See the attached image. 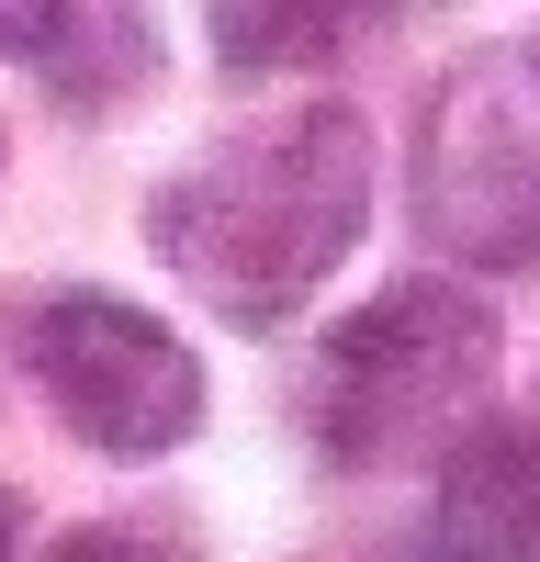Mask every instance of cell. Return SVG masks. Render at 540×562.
Returning a JSON list of instances; mask_svg holds the SVG:
<instances>
[{
  "label": "cell",
  "instance_id": "cell-1",
  "mask_svg": "<svg viewBox=\"0 0 540 562\" xmlns=\"http://www.w3.org/2000/svg\"><path fill=\"white\" fill-rule=\"evenodd\" d=\"M372 192H383L372 124L349 102H304L214 135L192 169H169L147 203V237L169 281H192V304H214L225 326H282L360 248Z\"/></svg>",
  "mask_w": 540,
  "mask_h": 562
},
{
  "label": "cell",
  "instance_id": "cell-2",
  "mask_svg": "<svg viewBox=\"0 0 540 562\" xmlns=\"http://www.w3.org/2000/svg\"><path fill=\"white\" fill-rule=\"evenodd\" d=\"M484 371H495V304H473L462 281H394L315 349V439L338 473H383L417 450L450 461L484 428L473 416Z\"/></svg>",
  "mask_w": 540,
  "mask_h": 562
},
{
  "label": "cell",
  "instance_id": "cell-3",
  "mask_svg": "<svg viewBox=\"0 0 540 562\" xmlns=\"http://www.w3.org/2000/svg\"><path fill=\"white\" fill-rule=\"evenodd\" d=\"M23 360L57 428L90 439L102 461H158L203 428V360L124 293H45V315L23 326Z\"/></svg>",
  "mask_w": 540,
  "mask_h": 562
},
{
  "label": "cell",
  "instance_id": "cell-4",
  "mask_svg": "<svg viewBox=\"0 0 540 562\" xmlns=\"http://www.w3.org/2000/svg\"><path fill=\"white\" fill-rule=\"evenodd\" d=\"M417 225L473 270L540 259V68H473L439 90L417 135Z\"/></svg>",
  "mask_w": 540,
  "mask_h": 562
},
{
  "label": "cell",
  "instance_id": "cell-5",
  "mask_svg": "<svg viewBox=\"0 0 540 562\" xmlns=\"http://www.w3.org/2000/svg\"><path fill=\"white\" fill-rule=\"evenodd\" d=\"M417 562H540V428L484 416V428L439 461Z\"/></svg>",
  "mask_w": 540,
  "mask_h": 562
},
{
  "label": "cell",
  "instance_id": "cell-6",
  "mask_svg": "<svg viewBox=\"0 0 540 562\" xmlns=\"http://www.w3.org/2000/svg\"><path fill=\"white\" fill-rule=\"evenodd\" d=\"M349 12H214V45L225 68H270V57H315V45H338Z\"/></svg>",
  "mask_w": 540,
  "mask_h": 562
},
{
  "label": "cell",
  "instance_id": "cell-7",
  "mask_svg": "<svg viewBox=\"0 0 540 562\" xmlns=\"http://www.w3.org/2000/svg\"><path fill=\"white\" fill-rule=\"evenodd\" d=\"M45 562H192V540H169L147 518H102V529H68Z\"/></svg>",
  "mask_w": 540,
  "mask_h": 562
},
{
  "label": "cell",
  "instance_id": "cell-8",
  "mask_svg": "<svg viewBox=\"0 0 540 562\" xmlns=\"http://www.w3.org/2000/svg\"><path fill=\"white\" fill-rule=\"evenodd\" d=\"M79 12H45V0H12V12H0V45H12V57H57V34H68Z\"/></svg>",
  "mask_w": 540,
  "mask_h": 562
},
{
  "label": "cell",
  "instance_id": "cell-9",
  "mask_svg": "<svg viewBox=\"0 0 540 562\" xmlns=\"http://www.w3.org/2000/svg\"><path fill=\"white\" fill-rule=\"evenodd\" d=\"M12 551H23V495L0 484V562H12Z\"/></svg>",
  "mask_w": 540,
  "mask_h": 562
},
{
  "label": "cell",
  "instance_id": "cell-10",
  "mask_svg": "<svg viewBox=\"0 0 540 562\" xmlns=\"http://www.w3.org/2000/svg\"><path fill=\"white\" fill-rule=\"evenodd\" d=\"M529 68H540V45H529Z\"/></svg>",
  "mask_w": 540,
  "mask_h": 562
},
{
  "label": "cell",
  "instance_id": "cell-11",
  "mask_svg": "<svg viewBox=\"0 0 540 562\" xmlns=\"http://www.w3.org/2000/svg\"><path fill=\"white\" fill-rule=\"evenodd\" d=\"M529 428H540V416H529Z\"/></svg>",
  "mask_w": 540,
  "mask_h": 562
}]
</instances>
